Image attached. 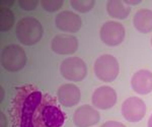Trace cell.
Instances as JSON below:
<instances>
[{
    "label": "cell",
    "instance_id": "5b68a950",
    "mask_svg": "<svg viewBox=\"0 0 152 127\" xmlns=\"http://www.w3.org/2000/svg\"><path fill=\"white\" fill-rule=\"evenodd\" d=\"M60 72L69 81H81L87 75V65L80 57H69L62 61Z\"/></svg>",
    "mask_w": 152,
    "mask_h": 127
},
{
    "label": "cell",
    "instance_id": "7a4b0ae2",
    "mask_svg": "<svg viewBox=\"0 0 152 127\" xmlns=\"http://www.w3.org/2000/svg\"><path fill=\"white\" fill-rule=\"evenodd\" d=\"M15 34L18 40L23 45L34 46L43 38L44 28L42 23L35 18H23L16 24Z\"/></svg>",
    "mask_w": 152,
    "mask_h": 127
},
{
    "label": "cell",
    "instance_id": "d6986e66",
    "mask_svg": "<svg viewBox=\"0 0 152 127\" xmlns=\"http://www.w3.org/2000/svg\"><path fill=\"white\" fill-rule=\"evenodd\" d=\"M39 0H18V4L21 9L26 11L35 10L39 4Z\"/></svg>",
    "mask_w": 152,
    "mask_h": 127
},
{
    "label": "cell",
    "instance_id": "ac0fdd59",
    "mask_svg": "<svg viewBox=\"0 0 152 127\" xmlns=\"http://www.w3.org/2000/svg\"><path fill=\"white\" fill-rule=\"evenodd\" d=\"M41 5L47 12H56L62 7L63 0H42Z\"/></svg>",
    "mask_w": 152,
    "mask_h": 127
},
{
    "label": "cell",
    "instance_id": "8992f818",
    "mask_svg": "<svg viewBox=\"0 0 152 127\" xmlns=\"http://www.w3.org/2000/svg\"><path fill=\"white\" fill-rule=\"evenodd\" d=\"M99 36L102 41L107 46L116 47L123 43L126 30L125 26L119 21H110L102 24L99 31Z\"/></svg>",
    "mask_w": 152,
    "mask_h": 127
},
{
    "label": "cell",
    "instance_id": "44dd1931",
    "mask_svg": "<svg viewBox=\"0 0 152 127\" xmlns=\"http://www.w3.org/2000/svg\"><path fill=\"white\" fill-rule=\"evenodd\" d=\"M8 126V122H7V118L5 114L3 112L0 113V127H7Z\"/></svg>",
    "mask_w": 152,
    "mask_h": 127
},
{
    "label": "cell",
    "instance_id": "3957f363",
    "mask_svg": "<svg viewBox=\"0 0 152 127\" xmlns=\"http://www.w3.org/2000/svg\"><path fill=\"white\" fill-rule=\"evenodd\" d=\"M28 57L26 53L20 46L8 45L1 53V65L6 71L16 72L26 66Z\"/></svg>",
    "mask_w": 152,
    "mask_h": 127
},
{
    "label": "cell",
    "instance_id": "ffe728a7",
    "mask_svg": "<svg viewBox=\"0 0 152 127\" xmlns=\"http://www.w3.org/2000/svg\"><path fill=\"white\" fill-rule=\"evenodd\" d=\"M102 127H126L123 123L119 121H114V120H110L104 122V124L102 125Z\"/></svg>",
    "mask_w": 152,
    "mask_h": 127
},
{
    "label": "cell",
    "instance_id": "cb8c5ba5",
    "mask_svg": "<svg viewBox=\"0 0 152 127\" xmlns=\"http://www.w3.org/2000/svg\"><path fill=\"white\" fill-rule=\"evenodd\" d=\"M147 127H152V114L148 119V123H147Z\"/></svg>",
    "mask_w": 152,
    "mask_h": 127
},
{
    "label": "cell",
    "instance_id": "6da1fadb",
    "mask_svg": "<svg viewBox=\"0 0 152 127\" xmlns=\"http://www.w3.org/2000/svg\"><path fill=\"white\" fill-rule=\"evenodd\" d=\"M10 114L13 127H63L66 119L57 100L31 84L18 89Z\"/></svg>",
    "mask_w": 152,
    "mask_h": 127
},
{
    "label": "cell",
    "instance_id": "9a60e30c",
    "mask_svg": "<svg viewBox=\"0 0 152 127\" xmlns=\"http://www.w3.org/2000/svg\"><path fill=\"white\" fill-rule=\"evenodd\" d=\"M107 11L109 15L115 19H126L131 13V7L127 5L124 0H109L107 3Z\"/></svg>",
    "mask_w": 152,
    "mask_h": 127
},
{
    "label": "cell",
    "instance_id": "7402d4cb",
    "mask_svg": "<svg viewBox=\"0 0 152 127\" xmlns=\"http://www.w3.org/2000/svg\"><path fill=\"white\" fill-rule=\"evenodd\" d=\"M124 2L127 5H138L142 2V0H124Z\"/></svg>",
    "mask_w": 152,
    "mask_h": 127
},
{
    "label": "cell",
    "instance_id": "5bb4252c",
    "mask_svg": "<svg viewBox=\"0 0 152 127\" xmlns=\"http://www.w3.org/2000/svg\"><path fill=\"white\" fill-rule=\"evenodd\" d=\"M133 24L141 34H149L152 32V10L147 8L139 9L135 13Z\"/></svg>",
    "mask_w": 152,
    "mask_h": 127
},
{
    "label": "cell",
    "instance_id": "d4e9b609",
    "mask_svg": "<svg viewBox=\"0 0 152 127\" xmlns=\"http://www.w3.org/2000/svg\"><path fill=\"white\" fill-rule=\"evenodd\" d=\"M151 45H152V38H151Z\"/></svg>",
    "mask_w": 152,
    "mask_h": 127
},
{
    "label": "cell",
    "instance_id": "603a6c76",
    "mask_svg": "<svg viewBox=\"0 0 152 127\" xmlns=\"http://www.w3.org/2000/svg\"><path fill=\"white\" fill-rule=\"evenodd\" d=\"M0 92H0V96H1V98H0V101L3 102V100H4V89L2 87H0Z\"/></svg>",
    "mask_w": 152,
    "mask_h": 127
},
{
    "label": "cell",
    "instance_id": "e0dca14e",
    "mask_svg": "<svg viewBox=\"0 0 152 127\" xmlns=\"http://www.w3.org/2000/svg\"><path fill=\"white\" fill-rule=\"evenodd\" d=\"M94 0H70V5L74 10L80 13H86L94 8Z\"/></svg>",
    "mask_w": 152,
    "mask_h": 127
},
{
    "label": "cell",
    "instance_id": "9c48e42d",
    "mask_svg": "<svg viewBox=\"0 0 152 127\" xmlns=\"http://www.w3.org/2000/svg\"><path fill=\"white\" fill-rule=\"evenodd\" d=\"M100 120L99 112L90 105H82L75 110L73 123L76 127H91Z\"/></svg>",
    "mask_w": 152,
    "mask_h": 127
},
{
    "label": "cell",
    "instance_id": "7c38bea8",
    "mask_svg": "<svg viewBox=\"0 0 152 127\" xmlns=\"http://www.w3.org/2000/svg\"><path fill=\"white\" fill-rule=\"evenodd\" d=\"M81 92L77 85L74 84H62L57 91L58 102L66 108L76 106L80 102Z\"/></svg>",
    "mask_w": 152,
    "mask_h": 127
},
{
    "label": "cell",
    "instance_id": "8fae6325",
    "mask_svg": "<svg viewBox=\"0 0 152 127\" xmlns=\"http://www.w3.org/2000/svg\"><path fill=\"white\" fill-rule=\"evenodd\" d=\"M51 49L54 53L59 55H72L78 49V40L72 35L61 34L52 40Z\"/></svg>",
    "mask_w": 152,
    "mask_h": 127
},
{
    "label": "cell",
    "instance_id": "52a82bcc",
    "mask_svg": "<svg viewBox=\"0 0 152 127\" xmlns=\"http://www.w3.org/2000/svg\"><path fill=\"white\" fill-rule=\"evenodd\" d=\"M146 112V104L138 97H130L122 104V115L131 123L141 121L145 117Z\"/></svg>",
    "mask_w": 152,
    "mask_h": 127
},
{
    "label": "cell",
    "instance_id": "4fadbf2b",
    "mask_svg": "<svg viewBox=\"0 0 152 127\" xmlns=\"http://www.w3.org/2000/svg\"><path fill=\"white\" fill-rule=\"evenodd\" d=\"M131 87L138 95H148L152 92V72L148 69H140L135 72L131 79Z\"/></svg>",
    "mask_w": 152,
    "mask_h": 127
},
{
    "label": "cell",
    "instance_id": "ba28073f",
    "mask_svg": "<svg viewBox=\"0 0 152 127\" xmlns=\"http://www.w3.org/2000/svg\"><path fill=\"white\" fill-rule=\"evenodd\" d=\"M117 92L109 85H102L94 92L91 97L92 105L99 110L112 109L117 104Z\"/></svg>",
    "mask_w": 152,
    "mask_h": 127
},
{
    "label": "cell",
    "instance_id": "30bf717a",
    "mask_svg": "<svg viewBox=\"0 0 152 127\" xmlns=\"http://www.w3.org/2000/svg\"><path fill=\"white\" fill-rule=\"evenodd\" d=\"M55 24L60 31L65 33H77L82 26V21L73 11H61L56 15Z\"/></svg>",
    "mask_w": 152,
    "mask_h": 127
},
{
    "label": "cell",
    "instance_id": "2e32d148",
    "mask_svg": "<svg viewBox=\"0 0 152 127\" xmlns=\"http://www.w3.org/2000/svg\"><path fill=\"white\" fill-rule=\"evenodd\" d=\"M14 24V15L11 9L7 6H2L0 8V30L1 32H7L11 30Z\"/></svg>",
    "mask_w": 152,
    "mask_h": 127
},
{
    "label": "cell",
    "instance_id": "277c9868",
    "mask_svg": "<svg viewBox=\"0 0 152 127\" xmlns=\"http://www.w3.org/2000/svg\"><path fill=\"white\" fill-rule=\"evenodd\" d=\"M94 73L99 80L104 82H113L118 77L120 66L117 58L111 54L100 55L94 62Z\"/></svg>",
    "mask_w": 152,
    "mask_h": 127
}]
</instances>
